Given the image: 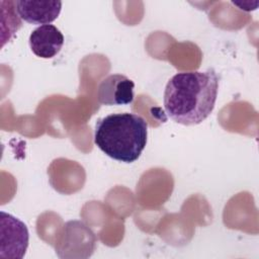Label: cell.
<instances>
[{"instance_id": "obj_5", "label": "cell", "mask_w": 259, "mask_h": 259, "mask_svg": "<svg viewBox=\"0 0 259 259\" xmlns=\"http://www.w3.org/2000/svg\"><path fill=\"white\" fill-rule=\"evenodd\" d=\"M135 83L121 74H111L101 80L97 99L103 105H125L134 101Z\"/></svg>"}, {"instance_id": "obj_4", "label": "cell", "mask_w": 259, "mask_h": 259, "mask_svg": "<svg viewBox=\"0 0 259 259\" xmlns=\"http://www.w3.org/2000/svg\"><path fill=\"white\" fill-rule=\"evenodd\" d=\"M1 247L0 257L21 259L28 247L29 234L27 227L17 218L1 211Z\"/></svg>"}, {"instance_id": "obj_3", "label": "cell", "mask_w": 259, "mask_h": 259, "mask_svg": "<svg viewBox=\"0 0 259 259\" xmlns=\"http://www.w3.org/2000/svg\"><path fill=\"white\" fill-rule=\"evenodd\" d=\"M97 239L94 233L80 221L67 222L56 242L60 258H88L95 250Z\"/></svg>"}, {"instance_id": "obj_9", "label": "cell", "mask_w": 259, "mask_h": 259, "mask_svg": "<svg viewBox=\"0 0 259 259\" xmlns=\"http://www.w3.org/2000/svg\"><path fill=\"white\" fill-rule=\"evenodd\" d=\"M232 3L236 6H238L240 9L245 11H251L255 10L258 5V1H232Z\"/></svg>"}, {"instance_id": "obj_2", "label": "cell", "mask_w": 259, "mask_h": 259, "mask_svg": "<svg viewBox=\"0 0 259 259\" xmlns=\"http://www.w3.org/2000/svg\"><path fill=\"white\" fill-rule=\"evenodd\" d=\"M148 123L139 114L111 113L99 118L95 124L94 143L113 160L133 163L147 144Z\"/></svg>"}, {"instance_id": "obj_7", "label": "cell", "mask_w": 259, "mask_h": 259, "mask_svg": "<svg viewBox=\"0 0 259 259\" xmlns=\"http://www.w3.org/2000/svg\"><path fill=\"white\" fill-rule=\"evenodd\" d=\"M64 45V35L53 24L36 27L29 35V46L32 53L42 59L54 58Z\"/></svg>"}, {"instance_id": "obj_1", "label": "cell", "mask_w": 259, "mask_h": 259, "mask_svg": "<svg viewBox=\"0 0 259 259\" xmlns=\"http://www.w3.org/2000/svg\"><path fill=\"white\" fill-rule=\"evenodd\" d=\"M219 90V76L213 69L175 74L164 92L167 115L177 123L195 125L213 110Z\"/></svg>"}, {"instance_id": "obj_8", "label": "cell", "mask_w": 259, "mask_h": 259, "mask_svg": "<svg viewBox=\"0 0 259 259\" xmlns=\"http://www.w3.org/2000/svg\"><path fill=\"white\" fill-rule=\"evenodd\" d=\"M0 8H1V15H2V22H7L8 28L7 30L2 34L1 39L4 40V42L1 45V48L5 45V42L10 40L17 30L21 27L22 21L21 18L16 10L15 1H0Z\"/></svg>"}, {"instance_id": "obj_6", "label": "cell", "mask_w": 259, "mask_h": 259, "mask_svg": "<svg viewBox=\"0 0 259 259\" xmlns=\"http://www.w3.org/2000/svg\"><path fill=\"white\" fill-rule=\"evenodd\" d=\"M16 10L20 18L31 24H49L56 20L62 9V2L48 1H15Z\"/></svg>"}]
</instances>
